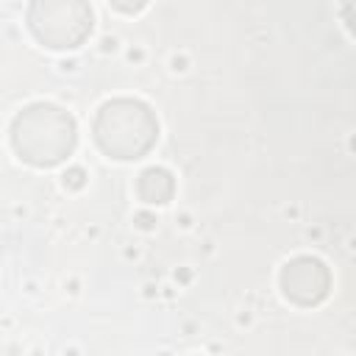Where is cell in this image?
Masks as SVG:
<instances>
[{"mask_svg":"<svg viewBox=\"0 0 356 356\" xmlns=\"http://www.w3.org/2000/svg\"><path fill=\"white\" fill-rule=\"evenodd\" d=\"M342 17H345V25H348V31L356 36V3H348V6L342 8Z\"/></svg>","mask_w":356,"mask_h":356,"instance_id":"cell-6","label":"cell"},{"mask_svg":"<svg viewBox=\"0 0 356 356\" xmlns=\"http://www.w3.org/2000/svg\"><path fill=\"white\" fill-rule=\"evenodd\" d=\"M78 142V128L70 111L53 103H31L11 120V147L33 167L61 164Z\"/></svg>","mask_w":356,"mask_h":356,"instance_id":"cell-1","label":"cell"},{"mask_svg":"<svg viewBox=\"0 0 356 356\" xmlns=\"http://www.w3.org/2000/svg\"><path fill=\"white\" fill-rule=\"evenodd\" d=\"M281 292L298 306H317L331 289L328 267L314 256H295L281 267Z\"/></svg>","mask_w":356,"mask_h":356,"instance_id":"cell-4","label":"cell"},{"mask_svg":"<svg viewBox=\"0 0 356 356\" xmlns=\"http://www.w3.org/2000/svg\"><path fill=\"white\" fill-rule=\"evenodd\" d=\"M136 192H139V197H142L145 203L161 206V203H167V200L172 197L175 181H172V175H170L164 167H147V170L139 175V181H136Z\"/></svg>","mask_w":356,"mask_h":356,"instance_id":"cell-5","label":"cell"},{"mask_svg":"<svg viewBox=\"0 0 356 356\" xmlns=\"http://www.w3.org/2000/svg\"><path fill=\"white\" fill-rule=\"evenodd\" d=\"M28 28L50 50H72L92 33V8L81 0H36L28 6Z\"/></svg>","mask_w":356,"mask_h":356,"instance_id":"cell-3","label":"cell"},{"mask_svg":"<svg viewBox=\"0 0 356 356\" xmlns=\"http://www.w3.org/2000/svg\"><path fill=\"white\" fill-rule=\"evenodd\" d=\"M92 136L108 159L131 161L145 156L159 139V120L147 103L134 97H114L100 106Z\"/></svg>","mask_w":356,"mask_h":356,"instance_id":"cell-2","label":"cell"}]
</instances>
